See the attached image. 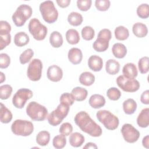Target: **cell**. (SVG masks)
<instances>
[{
	"mask_svg": "<svg viewBox=\"0 0 149 149\" xmlns=\"http://www.w3.org/2000/svg\"><path fill=\"white\" fill-rule=\"evenodd\" d=\"M74 120L78 127L84 132L92 137H100L102 134V129L93 120L85 111L78 112L74 116Z\"/></svg>",
	"mask_w": 149,
	"mask_h": 149,
	"instance_id": "cell-1",
	"label": "cell"
},
{
	"mask_svg": "<svg viewBox=\"0 0 149 149\" xmlns=\"http://www.w3.org/2000/svg\"><path fill=\"white\" fill-rule=\"evenodd\" d=\"M39 9L45 22L51 24L57 20L58 12L52 1H45L41 3Z\"/></svg>",
	"mask_w": 149,
	"mask_h": 149,
	"instance_id": "cell-2",
	"label": "cell"
},
{
	"mask_svg": "<svg viewBox=\"0 0 149 149\" xmlns=\"http://www.w3.org/2000/svg\"><path fill=\"white\" fill-rule=\"evenodd\" d=\"M26 113L33 120L42 121L48 116V110L39 103L31 101L26 107Z\"/></svg>",
	"mask_w": 149,
	"mask_h": 149,
	"instance_id": "cell-3",
	"label": "cell"
},
{
	"mask_svg": "<svg viewBox=\"0 0 149 149\" xmlns=\"http://www.w3.org/2000/svg\"><path fill=\"white\" fill-rule=\"evenodd\" d=\"M96 116L98 121L108 130H113L119 126L118 118L109 111L100 110L97 112Z\"/></svg>",
	"mask_w": 149,
	"mask_h": 149,
	"instance_id": "cell-4",
	"label": "cell"
},
{
	"mask_svg": "<svg viewBox=\"0 0 149 149\" xmlns=\"http://www.w3.org/2000/svg\"><path fill=\"white\" fill-rule=\"evenodd\" d=\"M70 106L60 103L56 108L52 111L47 116L48 122L53 126L59 125L65 118L69 111Z\"/></svg>",
	"mask_w": 149,
	"mask_h": 149,
	"instance_id": "cell-5",
	"label": "cell"
},
{
	"mask_svg": "<svg viewBox=\"0 0 149 149\" xmlns=\"http://www.w3.org/2000/svg\"><path fill=\"white\" fill-rule=\"evenodd\" d=\"M32 12V8L30 6L22 4L17 7L13 14L12 16V20L17 27H22L24 24L26 20L31 16Z\"/></svg>",
	"mask_w": 149,
	"mask_h": 149,
	"instance_id": "cell-6",
	"label": "cell"
},
{
	"mask_svg": "<svg viewBox=\"0 0 149 149\" xmlns=\"http://www.w3.org/2000/svg\"><path fill=\"white\" fill-rule=\"evenodd\" d=\"M11 130L17 136H29L33 132L34 126L30 121L16 119L11 125Z\"/></svg>",
	"mask_w": 149,
	"mask_h": 149,
	"instance_id": "cell-7",
	"label": "cell"
},
{
	"mask_svg": "<svg viewBox=\"0 0 149 149\" xmlns=\"http://www.w3.org/2000/svg\"><path fill=\"white\" fill-rule=\"evenodd\" d=\"M28 28L33 38L37 41L43 40L47 34V27L37 18H33L30 20Z\"/></svg>",
	"mask_w": 149,
	"mask_h": 149,
	"instance_id": "cell-8",
	"label": "cell"
},
{
	"mask_svg": "<svg viewBox=\"0 0 149 149\" xmlns=\"http://www.w3.org/2000/svg\"><path fill=\"white\" fill-rule=\"evenodd\" d=\"M116 84L123 91L129 93L137 91L140 88V83L135 79L127 78L123 75L119 76L116 79Z\"/></svg>",
	"mask_w": 149,
	"mask_h": 149,
	"instance_id": "cell-9",
	"label": "cell"
},
{
	"mask_svg": "<svg viewBox=\"0 0 149 149\" xmlns=\"http://www.w3.org/2000/svg\"><path fill=\"white\" fill-rule=\"evenodd\" d=\"M33 95V91L28 88H23L18 90L12 98V104L15 107L19 109L23 108L26 101Z\"/></svg>",
	"mask_w": 149,
	"mask_h": 149,
	"instance_id": "cell-10",
	"label": "cell"
},
{
	"mask_svg": "<svg viewBox=\"0 0 149 149\" xmlns=\"http://www.w3.org/2000/svg\"><path fill=\"white\" fill-rule=\"evenodd\" d=\"M42 63L39 59H33L27 68V76L28 78L34 81H38L41 77Z\"/></svg>",
	"mask_w": 149,
	"mask_h": 149,
	"instance_id": "cell-11",
	"label": "cell"
},
{
	"mask_svg": "<svg viewBox=\"0 0 149 149\" xmlns=\"http://www.w3.org/2000/svg\"><path fill=\"white\" fill-rule=\"evenodd\" d=\"M121 133L124 140L129 143L136 142L140 135L139 130L129 123H125L122 126Z\"/></svg>",
	"mask_w": 149,
	"mask_h": 149,
	"instance_id": "cell-12",
	"label": "cell"
},
{
	"mask_svg": "<svg viewBox=\"0 0 149 149\" xmlns=\"http://www.w3.org/2000/svg\"><path fill=\"white\" fill-rule=\"evenodd\" d=\"M47 76L49 80L54 82H58L63 77V71L59 66L53 65L48 68Z\"/></svg>",
	"mask_w": 149,
	"mask_h": 149,
	"instance_id": "cell-13",
	"label": "cell"
},
{
	"mask_svg": "<svg viewBox=\"0 0 149 149\" xmlns=\"http://www.w3.org/2000/svg\"><path fill=\"white\" fill-rule=\"evenodd\" d=\"M88 66L93 71L99 72L102 69L103 66L102 59L96 55H91L88 58Z\"/></svg>",
	"mask_w": 149,
	"mask_h": 149,
	"instance_id": "cell-14",
	"label": "cell"
},
{
	"mask_svg": "<svg viewBox=\"0 0 149 149\" xmlns=\"http://www.w3.org/2000/svg\"><path fill=\"white\" fill-rule=\"evenodd\" d=\"M69 61L74 65L79 64L83 58V54L81 49L78 48H72L68 54Z\"/></svg>",
	"mask_w": 149,
	"mask_h": 149,
	"instance_id": "cell-15",
	"label": "cell"
},
{
	"mask_svg": "<svg viewBox=\"0 0 149 149\" xmlns=\"http://www.w3.org/2000/svg\"><path fill=\"white\" fill-rule=\"evenodd\" d=\"M89 105L94 109L102 107L105 104V99L104 96L100 94H95L92 95L88 100Z\"/></svg>",
	"mask_w": 149,
	"mask_h": 149,
	"instance_id": "cell-16",
	"label": "cell"
},
{
	"mask_svg": "<svg viewBox=\"0 0 149 149\" xmlns=\"http://www.w3.org/2000/svg\"><path fill=\"white\" fill-rule=\"evenodd\" d=\"M137 125L143 128L148 127L149 125V108L143 109L137 118Z\"/></svg>",
	"mask_w": 149,
	"mask_h": 149,
	"instance_id": "cell-17",
	"label": "cell"
},
{
	"mask_svg": "<svg viewBox=\"0 0 149 149\" xmlns=\"http://www.w3.org/2000/svg\"><path fill=\"white\" fill-rule=\"evenodd\" d=\"M122 73L124 76L130 79H135L138 74L137 68L133 63L125 64L123 67Z\"/></svg>",
	"mask_w": 149,
	"mask_h": 149,
	"instance_id": "cell-18",
	"label": "cell"
},
{
	"mask_svg": "<svg viewBox=\"0 0 149 149\" xmlns=\"http://www.w3.org/2000/svg\"><path fill=\"white\" fill-rule=\"evenodd\" d=\"M132 31L137 37L143 38L147 35L148 29L145 24L137 22L133 25Z\"/></svg>",
	"mask_w": 149,
	"mask_h": 149,
	"instance_id": "cell-19",
	"label": "cell"
},
{
	"mask_svg": "<svg viewBox=\"0 0 149 149\" xmlns=\"http://www.w3.org/2000/svg\"><path fill=\"white\" fill-rule=\"evenodd\" d=\"M112 52L115 57L121 59L126 56L127 54V48L124 44L117 42L113 45Z\"/></svg>",
	"mask_w": 149,
	"mask_h": 149,
	"instance_id": "cell-20",
	"label": "cell"
},
{
	"mask_svg": "<svg viewBox=\"0 0 149 149\" xmlns=\"http://www.w3.org/2000/svg\"><path fill=\"white\" fill-rule=\"evenodd\" d=\"M105 70L109 74H116L119 72L120 64L115 59H108L105 63Z\"/></svg>",
	"mask_w": 149,
	"mask_h": 149,
	"instance_id": "cell-21",
	"label": "cell"
},
{
	"mask_svg": "<svg viewBox=\"0 0 149 149\" xmlns=\"http://www.w3.org/2000/svg\"><path fill=\"white\" fill-rule=\"evenodd\" d=\"M30 40L29 36L23 31L17 33L14 37V43L17 47H23L27 45Z\"/></svg>",
	"mask_w": 149,
	"mask_h": 149,
	"instance_id": "cell-22",
	"label": "cell"
},
{
	"mask_svg": "<svg viewBox=\"0 0 149 149\" xmlns=\"http://www.w3.org/2000/svg\"><path fill=\"white\" fill-rule=\"evenodd\" d=\"M69 139L70 144L74 147H79L81 146L85 141L84 136L79 132L71 133Z\"/></svg>",
	"mask_w": 149,
	"mask_h": 149,
	"instance_id": "cell-23",
	"label": "cell"
},
{
	"mask_svg": "<svg viewBox=\"0 0 149 149\" xmlns=\"http://www.w3.org/2000/svg\"><path fill=\"white\" fill-rule=\"evenodd\" d=\"M63 37L62 34L57 31H54L49 36V42L54 48H59L63 44Z\"/></svg>",
	"mask_w": 149,
	"mask_h": 149,
	"instance_id": "cell-24",
	"label": "cell"
},
{
	"mask_svg": "<svg viewBox=\"0 0 149 149\" xmlns=\"http://www.w3.org/2000/svg\"><path fill=\"white\" fill-rule=\"evenodd\" d=\"M71 94L73 95L74 100L77 101H82L84 100L88 94L87 90L81 87H76L72 90Z\"/></svg>",
	"mask_w": 149,
	"mask_h": 149,
	"instance_id": "cell-25",
	"label": "cell"
},
{
	"mask_svg": "<svg viewBox=\"0 0 149 149\" xmlns=\"http://www.w3.org/2000/svg\"><path fill=\"white\" fill-rule=\"evenodd\" d=\"M0 120L3 123H8L12 119V113L5 105L2 102L0 103Z\"/></svg>",
	"mask_w": 149,
	"mask_h": 149,
	"instance_id": "cell-26",
	"label": "cell"
},
{
	"mask_svg": "<svg viewBox=\"0 0 149 149\" xmlns=\"http://www.w3.org/2000/svg\"><path fill=\"white\" fill-rule=\"evenodd\" d=\"M79 81L84 86H90L94 83L95 76L90 72H84L79 76Z\"/></svg>",
	"mask_w": 149,
	"mask_h": 149,
	"instance_id": "cell-27",
	"label": "cell"
},
{
	"mask_svg": "<svg viewBox=\"0 0 149 149\" xmlns=\"http://www.w3.org/2000/svg\"><path fill=\"white\" fill-rule=\"evenodd\" d=\"M137 109V103L132 98H129L123 102V109L127 115H132Z\"/></svg>",
	"mask_w": 149,
	"mask_h": 149,
	"instance_id": "cell-28",
	"label": "cell"
},
{
	"mask_svg": "<svg viewBox=\"0 0 149 149\" xmlns=\"http://www.w3.org/2000/svg\"><path fill=\"white\" fill-rule=\"evenodd\" d=\"M66 39L70 44H77L80 41V36L76 30L70 29L66 33Z\"/></svg>",
	"mask_w": 149,
	"mask_h": 149,
	"instance_id": "cell-29",
	"label": "cell"
},
{
	"mask_svg": "<svg viewBox=\"0 0 149 149\" xmlns=\"http://www.w3.org/2000/svg\"><path fill=\"white\" fill-rule=\"evenodd\" d=\"M83 19L82 15L76 12H72L68 16V21L69 23L73 26H78L83 22Z\"/></svg>",
	"mask_w": 149,
	"mask_h": 149,
	"instance_id": "cell-30",
	"label": "cell"
},
{
	"mask_svg": "<svg viewBox=\"0 0 149 149\" xmlns=\"http://www.w3.org/2000/svg\"><path fill=\"white\" fill-rule=\"evenodd\" d=\"M11 41L10 31L8 30H0V49L2 50L7 47Z\"/></svg>",
	"mask_w": 149,
	"mask_h": 149,
	"instance_id": "cell-31",
	"label": "cell"
},
{
	"mask_svg": "<svg viewBox=\"0 0 149 149\" xmlns=\"http://www.w3.org/2000/svg\"><path fill=\"white\" fill-rule=\"evenodd\" d=\"M50 140V134L48 131L42 130L36 136V142L41 146H47Z\"/></svg>",
	"mask_w": 149,
	"mask_h": 149,
	"instance_id": "cell-32",
	"label": "cell"
},
{
	"mask_svg": "<svg viewBox=\"0 0 149 149\" xmlns=\"http://www.w3.org/2000/svg\"><path fill=\"white\" fill-rule=\"evenodd\" d=\"M114 33L115 38L120 41L125 40L127 39L129 36L128 29L123 26H119L116 27L115 29Z\"/></svg>",
	"mask_w": 149,
	"mask_h": 149,
	"instance_id": "cell-33",
	"label": "cell"
},
{
	"mask_svg": "<svg viewBox=\"0 0 149 149\" xmlns=\"http://www.w3.org/2000/svg\"><path fill=\"white\" fill-rule=\"evenodd\" d=\"M108 47L109 41L99 38H97L93 44V47L94 49L100 52L105 51L108 48Z\"/></svg>",
	"mask_w": 149,
	"mask_h": 149,
	"instance_id": "cell-34",
	"label": "cell"
},
{
	"mask_svg": "<svg viewBox=\"0 0 149 149\" xmlns=\"http://www.w3.org/2000/svg\"><path fill=\"white\" fill-rule=\"evenodd\" d=\"M52 144L56 149H61L65 147L66 144V139L65 136L61 134L55 136L52 140Z\"/></svg>",
	"mask_w": 149,
	"mask_h": 149,
	"instance_id": "cell-35",
	"label": "cell"
},
{
	"mask_svg": "<svg viewBox=\"0 0 149 149\" xmlns=\"http://www.w3.org/2000/svg\"><path fill=\"white\" fill-rule=\"evenodd\" d=\"M83 38L86 41L91 40L95 36V31L91 26H86L84 27L81 31Z\"/></svg>",
	"mask_w": 149,
	"mask_h": 149,
	"instance_id": "cell-36",
	"label": "cell"
},
{
	"mask_svg": "<svg viewBox=\"0 0 149 149\" xmlns=\"http://www.w3.org/2000/svg\"><path fill=\"white\" fill-rule=\"evenodd\" d=\"M137 15L141 19H147L149 16V6L147 3H142L137 8Z\"/></svg>",
	"mask_w": 149,
	"mask_h": 149,
	"instance_id": "cell-37",
	"label": "cell"
},
{
	"mask_svg": "<svg viewBox=\"0 0 149 149\" xmlns=\"http://www.w3.org/2000/svg\"><path fill=\"white\" fill-rule=\"evenodd\" d=\"M34 55V51L31 48H28L23 51L20 55L19 61L21 64H26L28 63Z\"/></svg>",
	"mask_w": 149,
	"mask_h": 149,
	"instance_id": "cell-38",
	"label": "cell"
},
{
	"mask_svg": "<svg viewBox=\"0 0 149 149\" xmlns=\"http://www.w3.org/2000/svg\"><path fill=\"white\" fill-rule=\"evenodd\" d=\"M12 87L9 84H3L0 86V98L1 100L8 99L12 94Z\"/></svg>",
	"mask_w": 149,
	"mask_h": 149,
	"instance_id": "cell-39",
	"label": "cell"
},
{
	"mask_svg": "<svg viewBox=\"0 0 149 149\" xmlns=\"http://www.w3.org/2000/svg\"><path fill=\"white\" fill-rule=\"evenodd\" d=\"M149 58L144 56L141 58L138 62V67L139 71L142 74H146L148 72Z\"/></svg>",
	"mask_w": 149,
	"mask_h": 149,
	"instance_id": "cell-40",
	"label": "cell"
},
{
	"mask_svg": "<svg viewBox=\"0 0 149 149\" xmlns=\"http://www.w3.org/2000/svg\"><path fill=\"white\" fill-rule=\"evenodd\" d=\"M107 95L109 100L112 101H116L120 98L121 96V93L118 88L116 87H111L107 90Z\"/></svg>",
	"mask_w": 149,
	"mask_h": 149,
	"instance_id": "cell-41",
	"label": "cell"
},
{
	"mask_svg": "<svg viewBox=\"0 0 149 149\" xmlns=\"http://www.w3.org/2000/svg\"><path fill=\"white\" fill-rule=\"evenodd\" d=\"M74 98L72 94L69 93H63L60 97V103L71 106L73 104L74 102Z\"/></svg>",
	"mask_w": 149,
	"mask_h": 149,
	"instance_id": "cell-42",
	"label": "cell"
},
{
	"mask_svg": "<svg viewBox=\"0 0 149 149\" xmlns=\"http://www.w3.org/2000/svg\"><path fill=\"white\" fill-rule=\"evenodd\" d=\"M111 2L109 0H96L95 6L98 10L106 11L110 7Z\"/></svg>",
	"mask_w": 149,
	"mask_h": 149,
	"instance_id": "cell-43",
	"label": "cell"
},
{
	"mask_svg": "<svg viewBox=\"0 0 149 149\" xmlns=\"http://www.w3.org/2000/svg\"><path fill=\"white\" fill-rule=\"evenodd\" d=\"M73 131V126L69 122H65L62 123L59 127V133L65 136L70 135Z\"/></svg>",
	"mask_w": 149,
	"mask_h": 149,
	"instance_id": "cell-44",
	"label": "cell"
},
{
	"mask_svg": "<svg viewBox=\"0 0 149 149\" xmlns=\"http://www.w3.org/2000/svg\"><path fill=\"white\" fill-rule=\"evenodd\" d=\"M91 0H78L77 1V8L81 11H87L91 6Z\"/></svg>",
	"mask_w": 149,
	"mask_h": 149,
	"instance_id": "cell-45",
	"label": "cell"
},
{
	"mask_svg": "<svg viewBox=\"0 0 149 149\" xmlns=\"http://www.w3.org/2000/svg\"><path fill=\"white\" fill-rule=\"evenodd\" d=\"M10 63V58L9 56L5 53L0 54V68L1 69L7 68Z\"/></svg>",
	"mask_w": 149,
	"mask_h": 149,
	"instance_id": "cell-46",
	"label": "cell"
},
{
	"mask_svg": "<svg viewBox=\"0 0 149 149\" xmlns=\"http://www.w3.org/2000/svg\"><path fill=\"white\" fill-rule=\"evenodd\" d=\"M97 38H102L109 41V40L112 38V34L111 30L108 29H103L101 30L98 34Z\"/></svg>",
	"mask_w": 149,
	"mask_h": 149,
	"instance_id": "cell-47",
	"label": "cell"
},
{
	"mask_svg": "<svg viewBox=\"0 0 149 149\" xmlns=\"http://www.w3.org/2000/svg\"><path fill=\"white\" fill-rule=\"evenodd\" d=\"M140 101L141 103L146 105L149 104V91L147 90L144 91L141 95Z\"/></svg>",
	"mask_w": 149,
	"mask_h": 149,
	"instance_id": "cell-48",
	"label": "cell"
},
{
	"mask_svg": "<svg viewBox=\"0 0 149 149\" xmlns=\"http://www.w3.org/2000/svg\"><path fill=\"white\" fill-rule=\"evenodd\" d=\"M0 30H8L10 31H11V26L9 23L5 20H1L0 21Z\"/></svg>",
	"mask_w": 149,
	"mask_h": 149,
	"instance_id": "cell-49",
	"label": "cell"
},
{
	"mask_svg": "<svg viewBox=\"0 0 149 149\" xmlns=\"http://www.w3.org/2000/svg\"><path fill=\"white\" fill-rule=\"evenodd\" d=\"M56 3L59 6L62 8H65L69 5L70 0H56Z\"/></svg>",
	"mask_w": 149,
	"mask_h": 149,
	"instance_id": "cell-50",
	"label": "cell"
},
{
	"mask_svg": "<svg viewBox=\"0 0 149 149\" xmlns=\"http://www.w3.org/2000/svg\"><path fill=\"white\" fill-rule=\"evenodd\" d=\"M143 146L146 148H149V136L147 135L143 137L142 140Z\"/></svg>",
	"mask_w": 149,
	"mask_h": 149,
	"instance_id": "cell-51",
	"label": "cell"
},
{
	"mask_svg": "<svg viewBox=\"0 0 149 149\" xmlns=\"http://www.w3.org/2000/svg\"><path fill=\"white\" fill-rule=\"evenodd\" d=\"M98 148V147L97 146V145L95 143H93L91 142L87 143L83 147V148Z\"/></svg>",
	"mask_w": 149,
	"mask_h": 149,
	"instance_id": "cell-52",
	"label": "cell"
},
{
	"mask_svg": "<svg viewBox=\"0 0 149 149\" xmlns=\"http://www.w3.org/2000/svg\"><path fill=\"white\" fill-rule=\"evenodd\" d=\"M5 80V76L3 72L0 73V83H2Z\"/></svg>",
	"mask_w": 149,
	"mask_h": 149,
	"instance_id": "cell-53",
	"label": "cell"
}]
</instances>
